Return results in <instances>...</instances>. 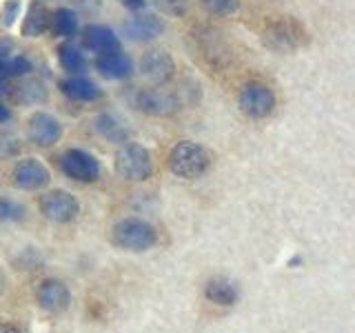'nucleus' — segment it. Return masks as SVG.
<instances>
[{
	"label": "nucleus",
	"instance_id": "1",
	"mask_svg": "<svg viewBox=\"0 0 355 333\" xmlns=\"http://www.w3.org/2000/svg\"><path fill=\"white\" fill-rule=\"evenodd\" d=\"M211 153L207 147L191 140L178 142L175 147L169 153V169L173 176L184 178V180H193V178H200L202 173H207V169L211 166Z\"/></svg>",
	"mask_w": 355,
	"mask_h": 333
},
{
	"label": "nucleus",
	"instance_id": "2",
	"mask_svg": "<svg viewBox=\"0 0 355 333\" xmlns=\"http://www.w3.org/2000/svg\"><path fill=\"white\" fill-rule=\"evenodd\" d=\"M116 171L120 178L129 182H142L147 180L153 171V160L149 149L142 144H125L116 153Z\"/></svg>",
	"mask_w": 355,
	"mask_h": 333
},
{
	"label": "nucleus",
	"instance_id": "3",
	"mask_svg": "<svg viewBox=\"0 0 355 333\" xmlns=\"http://www.w3.org/2000/svg\"><path fill=\"white\" fill-rule=\"evenodd\" d=\"M155 229L140 218H127L114 227V242L127 251H147L155 244Z\"/></svg>",
	"mask_w": 355,
	"mask_h": 333
},
{
	"label": "nucleus",
	"instance_id": "4",
	"mask_svg": "<svg viewBox=\"0 0 355 333\" xmlns=\"http://www.w3.org/2000/svg\"><path fill=\"white\" fill-rule=\"evenodd\" d=\"M129 100L138 111H142V114H147V116H155V118L171 116L180 109L178 96L164 92V89H136Z\"/></svg>",
	"mask_w": 355,
	"mask_h": 333
},
{
	"label": "nucleus",
	"instance_id": "5",
	"mask_svg": "<svg viewBox=\"0 0 355 333\" xmlns=\"http://www.w3.org/2000/svg\"><path fill=\"white\" fill-rule=\"evenodd\" d=\"M238 105L242 109V114H247L249 118H255V120H262L266 116H271V111L275 107V96L266 85L249 83L240 89Z\"/></svg>",
	"mask_w": 355,
	"mask_h": 333
},
{
	"label": "nucleus",
	"instance_id": "6",
	"mask_svg": "<svg viewBox=\"0 0 355 333\" xmlns=\"http://www.w3.org/2000/svg\"><path fill=\"white\" fill-rule=\"evenodd\" d=\"M40 214L51 222L64 225V222L76 220V216L80 214V205L71 194L62 191V189H53L40 198Z\"/></svg>",
	"mask_w": 355,
	"mask_h": 333
},
{
	"label": "nucleus",
	"instance_id": "7",
	"mask_svg": "<svg viewBox=\"0 0 355 333\" xmlns=\"http://www.w3.org/2000/svg\"><path fill=\"white\" fill-rule=\"evenodd\" d=\"M60 169L78 182H94L100 176V162L83 149H69L60 155Z\"/></svg>",
	"mask_w": 355,
	"mask_h": 333
},
{
	"label": "nucleus",
	"instance_id": "8",
	"mask_svg": "<svg viewBox=\"0 0 355 333\" xmlns=\"http://www.w3.org/2000/svg\"><path fill=\"white\" fill-rule=\"evenodd\" d=\"M304 40V27L291 18H282L264 31V42L273 49H293Z\"/></svg>",
	"mask_w": 355,
	"mask_h": 333
},
{
	"label": "nucleus",
	"instance_id": "9",
	"mask_svg": "<svg viewBox=\"0 0 355 333\" xmlns=\"http://www.w3.org/2000/svg\"><path fill=\"white\" fill-rule=\"evenodd\" d=\"M27 136L36 147H51V144L60 140L62 125L58 122V118H53L51 114L38 111V114H33L27 122Z\"/></svg>",
	"mask_w": 355,
	"mask_h": 333
},
{
	"label": "nucleus",
	"instance_id": "10",
	"mask_svg": "<svg viewBox=\"0 0 355 333\" xmlns=\"http://www.w3.org/2000/svg\"><path fill=\"white\" fill-rule=\"evenodd\" d=\"M142 76L153 85H166L175 76V62L164 49H151L140 60Z\"/></svg>",
	"mask_w": 355,
	"mask_h": 333
},
{
	"label": "nucleus",
	"instance_id": "11",
	"mask_svg": "<svg viewBox=\"0 0 355 333\" xmlns=\"http://www.w3.org/2000/svg\"><path fill=\"white\" fill-rule=\"evenodd\" d=\"M11 180H14V185L18 189L33 191V189H42L49 182V171L40 160L25 158L14 166V171H11Z\"/></svg>",
	"mask_w": 355,
	"mask_h": 333
},
{
	"label": "nucleus",
	"instance_id": "12",
	"mask_svg": "<svg viewBox=\"0 0 355 333\" xmlns=\"http://www.w3.org/2000/svg\"><path fill=\"white\" fill-rule=\"evenodd\" d=\"M125 36L133 42H151L164 31V22L153 16V14H140V16H131L125 25Z\"/></svg>",
	"mask_w": 355,
	"mask_h": 333
},
{
	"label": "nucleus",
	"instance_id": "13",
	"mask_svg": "<svg viewBox=\"0 0 355 333\" xmlns=\"http://www.w3.org/2000/svg\"><path fill=\"white\" fill-rule=\"evenodd\" d=\"M71 293L60 280H42L38 287V305L49 314H62L69 307Z\"/></svg>",
	"mask_w": 355,
	"mask_h": 333
},
{
	"label": "nucleus",
	"instance_id": "14",
	"mask_svg": "<svg viewBox=\"0 0 355 333\" xmlns=\"http://www.w3.org/2000/svg\"><path fill=\"white\" fill-rule=\"evenodd\" d=\"M83 44L94 53H111L120 49V38L116 36L114 29L105 25H89L83 31Z\"/></svg>",
	"mask_w": 355,
	"mask_h": 333
},
{
	"label": "nucleus",
	"instance_id": "15",
	"mask_svg": "<svg viewBox=\"0 0 355 333\" xmlns=\"http://www.w3.org/2000/svg\"><path fill=\"white\" fill-rule=\"evenodd\" d=\"M96 69L103 74L109 80H127V78L133 74V62L127 53L111 51V53H103L96 60Z\"/></svg>",
	"mask_w": 355,
	"mask_h": 333
},
{
	"label": "nucleus",
	"instance_id": "16",
	"mask_svg": "<svg viewBox=\"0 0 355 333\" xmlns=\"http://www.w3.org/2000/svg\"><path fill=\"white\" fill-rule=\"evenodd\" d=\"M60 89L67 98L78 100V103H92L100 98V87L89 78H67L60 83Z\"/></svg>",
	"mask_w": 355,
	"mask_h": 333
},
{
	"label": "nucleus",
	"instance_id": "17",
	"mask_svg": "<svg viewBox=\"0 0 355 333\" xmlns=\"http://www.w3.org/2000/svg\"><path fill=\"white\" fill-rule=\"evenodd\" d=\"M205 296L209 302H214L218 307H231L238 300V287L231 280H225V278H214V280L207 282Z\"/></svg>",
	"mask_w": 355,
	"mask_h": 333
},
{
	"label": "nucleus",
	"instance_id": "18",
	"mask_svg": "<svg viewBox=\"0 0 355 333\" xmlns=\"http://www.w3.org/2000/svg\"><path fill=\"white\" fill-rule=\"evenodd\" d=\"M51 27V14L44 5H31L27 11V18L22 22V36L36 38L42 36L44 31Z\"/></svg>",
	"mask_w": 355,
	"mask_h": 333
},
{
	"label": "nucleus",
	"instance_id": "19",
	"mask_svg": "<svg viewBox=\"0 0 355 333\" xmlns=\"http://www.w3.org/2000/svg\"><path fill=\"white\" fill-rule=\"evenodd\" d=\"M96 129H98L100 136L111 140V142H125L127 136H129L127 127L122 125V122L116 116H111V114H103V116H100L96 120Z\"/></svg>",
	"mask_w": 355,
	"mask_h": 333
},
{
	"label": "nucleus",
	"instance_id": "20",
	"mask_svg": "<svg viewBox=\"0 0 355 333\" xmlns=\"http://www.w3.org/2000/svg\"><path fill=\"white\" fill-rule=\"evenodd\" d=\"M14 100H18L20 105H38V103H44V98H47V89L40 80H25L16 87V92L11 94Z\"/></svg>",
	"mask_w": 355,
	"mask_h": 333
},
{
	"label": "nucleus",
	"instance_id": "21",
	"mask_svg": "<svg viewBox=\"0 0 355 333\" xmlns=\"http://www.w3.org/2000/svg\"><path fill=\"white\" fill-rule=\"evenodd\" d=\"M51 29L62 38H71L78 31V16L67 7L55 9L51 14Z\"/></svg>",
	"mask_w": 355,
	"mask_h": 333
},
{
	"label": "nucleus",
	"instance_id": "22",
	"mask_svg": "<svg viewBox=\"0 0 355 333\" xmlns=\"http://www.w3.org/2000/svg\"><path fill=\"white\" fill-rule=\"evenodd\" d=\"M58 60H60V67L64 71L69 74H80L87 69V60L85 56L78 51L73 44H60L58 49Z\"/></svg>",
	"mask_w": 355,
	"mask_h": 333
},
{
	"label": "nucleus",
	"instance_id": "23",
	"mask_svg": "<svg viewBox=\"0 0 355 333\" xmlns=\"http://www.w3.org/2000/svg\"><path fill=\"white\" fill-rule=\"evenodd\" d=\"M29 71H31V62L25 58V56H16V58H11L9 62L3 65L0 76L3 78H20V76H27Z\"/></svg>",
	"mask_w": 355,
	"mask_h": 333
},
{
	"label": "nucleus",
	"instance_id": "24",
	"mask_svg": "<svg viewBox=\"0 0 355 333\" xmlns=\"http://www.w3.org/2000/svg\"><path fill=\"white\" fill-rule=\"evenodd\" d=\"M25 218V207L18 205L16 200L0 198V220L3 222H18Z\"/></svg>",
	"mask_w": 355,
	"mask_h": 333
},
{
	"label": "nucleus",
	"instance_id": "25",
	"mask_svg": "<svg viewBox=\"0 0 355 333\" xmlns=\"http://www.w3.org/2000/svg\"><path fill=\"white\" fill-rule=\"evenodd\" d=\"M202 5L207 7V11H211V14L227 16L238 9L240 0H202Z\"/></svg>",
	"mask_w": 355,
	"mask_h": 333
},
{
	"label": "nucleus",
	"instance_id": "26",
	"mask_svg": "<svg viewBox=\"0 0 355 333\" xmlns=\"http://www.w3.org/2000/svg\"><path fill=\"white\" fill-rule=\"evenodd\" d=\"M18 11H20V3L18 0H9V3L5 5L3 14H0V22H3L5 27H11L18 18Z\"/></svg>",
	"mask_w": 355,
	"mask_h": 333
},
{
	"label": "nucleus",
	"instance_id": "27",
	"mask_svg": "<svg viewBox=\"0 0 355 333\" xmlns=\"http://www.w3.org/2000/svg\"><path fill=\"white\" fill-rule=\"evenodd\" d=\"M158 5H162L164 11H169V14H184L187 11V0H158Z\"/></svg>",
	"mask_w": 355,
	"mask_h": 333
},
{
	"label": "nucleus",
	"instance_id": "28",
	"mask_svg": "<svg viewBox=\"0 0 355 333\" xmlns=\"http://www.w3.org/2000/svg\"><path fill=\"white\" fill-rule=\"evenodd\" d=\"M120 3L129 9H142L144 7V0H120Z\"/></svg>",
	"mask_w": 355,
	"mask_h": 333
},
{
	"label": "nucleus",
	"instance_id": "29",
	"mask_svg": "<svg viewBox=\"0 0 355 333\" xmlns=\"http://www.w3.org/2000/svg\"><path fill=\"white\" fill-rule=\"evenodd\" d=\"M9 118H11V111L5 105H0V122H7Z\"/></svg>",
	"mask_w": 355,
	"mask_h": 333
},
{
	"label": "nucleus",
	"instance_id": "30",
	"mask_svg": "<svg viewBox=\"0 0 355 333\" xmlns=\"http://www.w3.org/2000/svg\"><path fill=\"white\" fill-rule=\"evenodd\" d=\"M0 333H20L16 327H11V325H0Z\"/></svg>",
	"mask_w": 355,
	"mask_h": 333
},
{
	"label": "nucleus",
	"instance_id": "31",
	"mask_svg": "<svg viewBox=\"0 0 355 333\" xmlns=\"http://www.w3.org/2000/svg\"><path fill=\"white\" fill-rule=\"evenodd\" d=\"M5 284H7V278H5L3 269H0V293H3V291H5Z\"/></svg>",
	"mask_w": 355,
	"mask_h": 333
},
{
	"label": "nucleus",
	"instance_id": "32",
	"mask_svg": "<svg viewBox=\"0 0 355 333\" xmlns=\"http://www.w3.org/2000/svg\"><path fill=\"white\" fill-rule=\"evenodd\" d=\"M3 65H5V56L0 53V69H3Z\"/></svg>",
	"mask_w": 355,
	"mask_h": 333
}]
</instances>
